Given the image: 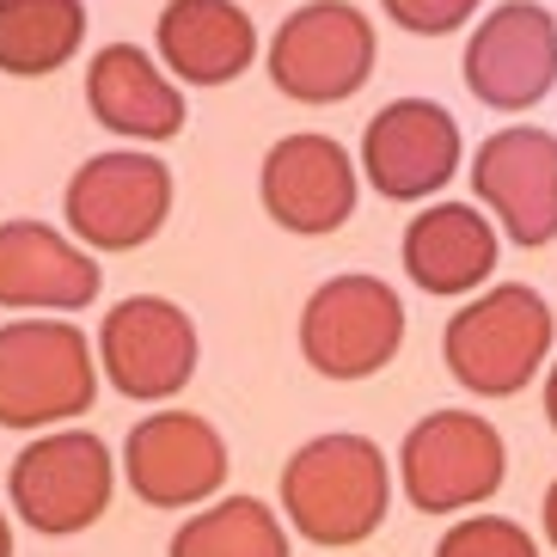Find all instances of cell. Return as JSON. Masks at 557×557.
Listing matches in <instances>:
<instances>
[{"instance_id":"cell-2","label":"cell","mask_w":557,"mask_h":557,"mask_svg":"<svg viewBox=\"0 0 557 557\" xmlns=\"http://www.w3.org/2000/svg\"><path fill=\"white\" fill-rule=\"evenodd\" d=\"M557 337V312L540 288L527 282H503L484 288L447 319L442 331V356L447 374L478 398H515L527 380L545 368Z\"/></svg>"},{"instance_id":"cell-17","label":"cell","mask_w":557,"mask_h":557,"mask_svg":"<svg viewBox=\"0 0 557 557\" xmlns=\"http://www.w3.org/2000/svg\"><path fill=\"white\" fill-rule=\"evenodd\" d=\"M496 221L478 202H429L405 227V276L423 295H472L496 270Z\"/></svg>"},{"instance_id":"cell-4","label":"cell","mask_w":557,"mask_h":557,"mask_svg":"<svg viewBox=\"0 0 557 557\" xmlns=\"http://www.w3.org/2000/svg\"><path fill=\"white\" fill-rule=\"evenodd\" d=\"M99 368L92 344L67 319H13L0 325V429H50L92 410Z\"/></svg>"},{"instance_id":"cell-9","label":"cell","mask_w":557,"mask_h":557,"mask_svg":"<svg viewBox=\"0 0 557 557\" xmlns=\"http://www.w3.org/2000/svg\"><path fill=\"white\" fill-rule=\"evenodd\" d=\"M99 368L135 405H160V398L184 393L190 374H197V325H190V312L160 295L116 300L99 325Z\"/></svg>"},{"instance_id":"cell-21","label":"cell","mask_w":557,"mask_h":557,"mask_svg":"<svg viewBox=\"0 0 557 557\" xmlns=\"http://www.w3.org/2000/svg\"><path fill=\"white\" fill-rule=\"evenodd\" d=\"M435 557H540V545L508 515H466V521H454L442 533Z\"/></svg>"},{"instance_id":"cell-24","label":"cell","mask_w":557,"mask_h":557,"mask_svg":"<svg viewBox=\"0 0 557 557\" xmlns=\"http://www.w3.org/2000/svg\"><path fill=\"white\" fill-rule=\"evenodd\" d=\"M545 540L557 545V484H552V491H545Z\"/></svg>"},{"instance_id":"cell-20","label":"cell","mask_w":557,"mask_h":557,"mask_svg":"<svg viewBox=\"0 0 557 557\" xmlns=\"http://www.w3.org/2000/svg\"><path fill=\"white\" fill-rule=\"evenodd\" d=\"M165 557H288V527L258 496H221L172 533Z\"/></svg>"},{"instance_id":"cell-22","label":"cell","mask_w":557,"mask_h":557,"mask_svg":"<svg viewBox=\"0 0 557 557\" xmlns=\"http://www.w3.org/2000/svg\"><path fill=\"white\" fill-rule=\"evenodd\" d=\"M380 7H386V18H393L398 32L447 37V32H459V25H466L484 0H380Z\"/></svg>"},{"instance_id":"cell-1","label":"cell","mask_w":557,"mask_h":557,"mask_svg":"<svg viewBox=\"0 0 557 557\" xmlns=\"http://www.w3.org/2000/svg\"><path fill=\"white\" fill-rule=\"evenodd\" d=\"M393 508V472L368 435H312L282 466V515L312 545H361Z\"/></svg>"},{"instance_id":"cell-25","label":"cell","mask_w":557,"mask_h":557,"mask_svg":"<svg viewBox=\"0 0 557 557\" xmlns=\"http://www.w3.org/2000/svg\"><path fill=\"white\" fill-rule=\"evenodd\" d=\"M0 557H13V527H7V508H0Z\"/></svg>"},{"instance_id":"cell-3","label":"cell","mask_w":557,"mask_h":557,"mask_svg":"<svg viewBox=\"0 0 557 557\" xmlns=\"http://www.w3.org/2000/svg\"><path fill=\"white\" fill-rule=\"evenodd\" d=\"M380 37L374 18L349 0H307L270 37V86L295 104H344L374 74Z\"/></svg>"},{"instance_id":"cell-18","label":"cell","mask_w":557,"mask_h":557,"mask_svg":"<svg viewBox=\"0 0 557 557\" xmlns=\"http://www.w3.org/2000/svg\"><path fill=\"white\" fill-rule=\"evenodd\" d=\"M86 104L123 141H172L184 129V92L165 81V67L141 55L135 44H111L92 55Z\"/></svg>"},{"instance_id":"cell-8","label":"cell","mask_w":557,"mask_h":557,"mask_svg":"<svg viewBox=\"0 0 557 557\" xmlns=\"http://www.w3.org/2000/svg\"><path fill=\"white\" fill-rule=\"evenodd\" d=\"M62 209L81 246L135 251V246H148L153 233L165 227V214H172V172H165L160 153H141V148L92 153L67 178Z\"/></svg>"},{"instance_id":"cell-16","label":"cell","mask_w":557,"mask_h":557,"mask_svg":"<svg viewBox=\"0 0 557 557\" xmlns=\"http://www.w3.org/2000/svg\"><path fill=\"white\" fill-rule=\"evenodd\" d=\"M153 50L184 86H227L258 62V25L239 0H172L153 25Z\"/></svg>"},{"instance_id":"cell-6","label":"cell","mask_w":557,"mask_h":557,"mask_svg":"<svg viewBox=\"0 0 557 557\" xmlns=\"http://www.w3.org/2000/svg\"><path fill=\"white\" fill-rule=\"evenodd\" d=\"M116 491V466L111 447L86 429H62V435H44L25 454L13 459L7 472V496H13V515L44 540H74L111 508Z\"/></svg>"},{"instance_id":"cell-5","label":"cell","mask_w":557,"mask_h":557,"mask_svg":"<svg viewBox=\"0 0 557 557\" xmlns=\"http://www.w3.org/2000/svg\"><path fill=\"white\" fill-rule=\"evenodd\" d=\"M405 344V300L380 276H331L300 307V356L325 380H368Z\"/></svg>"},{"instance_id":"cell-11","label":"cell","mask_w":557,"mask_h":557,"mask_svg":"<svg viewBox=\"0 0 557 557\" xmlns=\"http://www.w3.org/2000/svg\"><path fill=\"white\" fill-rule=\"evenodd\" d=\"M466 86L491 111H533L557 86V18L533 0H508L466 37Z\"/></svg>"},{"instance_id":"cell-15","label":"cell","mask_w":557,"mask_h":557,"mask_svg":"<svg viewBox=\"0 0 557 557\" xmlns=\"http://www.w3.org/2000/svg\"><path fill=\"white\" fill-rule=\"evenodd\" d=\"M104 288L99 258L44 221H0V307L13 312H81Z\"/></svg>"},{"instance_id":"cell-14","label":"cell","mask_w":557,"mask_h":557,"mask_svg":"<svg viewBox=\"0 0 557 557\" xmlns=\"http://www.w3.org/2000/svg\"><path fill=\"white\" fill-rule=\"evenodd\" d=\"M356 190H361V172L331 135H282L276 148L263 153V172H258V197L270 209L282 233H300V239H325L337 233L356 214Z\"/></svg>"},{"instance_id":"cell-7","label":"cell","mask_w":557,"mask_h":557,"mask_svg":"<svg viewBox=\"0 0 557 557\" xmlns=\"http://www.w3.org/2000/svg\"><path fill=\"white\" fill-rule=\"evenodd\" d=\"M508 447L478 410H429L398 447V484L423 515H459L503 491Z\"/></svg>"},{"instance_id":"cell-19","label":"cell","mask_w":557,"mask_h":557,"mask_svg":"<svg viewBox=\"0 0 557 557\" xmlns=\"http://www.w3.org/2000/svg\"><path fill=\"white\" fill-rule=\"evenodd\" d=\"M86 44V0H0V74L37 81Z\"/></svg>"},{"instance_id":"cell-13","label":"cell","mask_w":557,"mask_h":557,"mask_svg":"<svg viewBox=\"0 0 557 557\" xmlns=\"http://www.w3.org/2000/svg\"><path fill=\"white\" fill-rule=\"evenodd\" d=\"M123 472L148 508H190L227 484V442L197 410H153L123 442Z\"/></svg>"},{"instance_id":"cell-10","label":"cell","mask_w":557,"mask_h":557,"mask_svg":"<svg viewBox=\"0 0 557 557\" xmlns=\"http://www.w3.org/2000/svg\"><path fill=\"white\" fill-rule=\"evenodd\" d=\"M472 197L496 214V227L521 251L557 239V135L508 123L472 153Z\"/></svg>"},{"instance_id":"cell-23","label":"cell","mask_w":557,"mask_h":557,"mask_svg":"<svg viewBox=\"0 0 557 557\" xmlns=\"http://www.w3.org/2000/svg\"><path fill=\"white\" fill-rule=\"evenodd\" d=\"M545 423L557 429V361H552V374H545Z\"/></svg>"},{"instance_id":"cell-12","label":"cell","mask_w":557,"mask_h":557,"mask_svg":"<svg viewBox=\"0 0 557 557\" xmlns=\"http://www.w3.org/2000/svg\"><path fill=\"white\" fill-rule=\"evenodd\" d=\"M459 123L435 99H393L361 129V178L386 202H423L459 172Z\"/></svg>"}]
</instances>
